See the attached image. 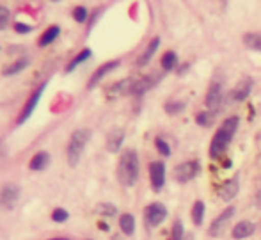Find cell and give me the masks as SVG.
Instances as JSON below:
<instances>
[{"label":"cell","instance_id":"6da1fadb","mask_svg":"<svg viewBox=\"0 0 261 240\" xmlns=\"http://www.w3.org/2000/svg\"><path fill=\"white\" fill-rule=\"evenodd\" d=\"M238 125H240V117L238 116L226 117V119L222 121V125L219 127L217 134L213 135L212 144H210V157H212L213 160H217V158H220L224 155V151L227 150L229 142L233 141L234 134H237Z\"/></svg>","mask_w":261,"mask_h":240},{"label":"cell","instance_id":"7a4b0ae2","mask_svg":"<svg viewBox=\"0 0 261 240\" xmlns=\"http://www.w3.org/2000/svg\"><path fill=\"white\" fill-rule=\"evenodd\" d=\"M139 171H141V162H139V153L135 150H124L121 155L119 164H117V180L123 187H134L139 180Z\"/></svg>","mask_w":261,"mask_h":240},{"label":"cell","instance_id":"3957f363","mask_svg":"<svg viewBox=\"0 0 261 240\" xmlns=\"http://www.w3.org/2000/svg\"><path fill=\"white\" fill-rule=\"evenodd\" d=\"M89 141H91V130L89 128H79V130L73 132L71 137H69V142H68V150H66L69 165L75 167V165L79 164L80 157H82L84 150H86V146Z\"/></svg>","mask_w":261,"mask_h":240},{"label":"cell","instance_id":"277c9868","mask_svg":"<svg viewBox=\"0 0 261 240\" xmlns=\"http://www.w3.org/2000/svg\"><path fill=\"white\" fill-rule=\"evenodd\" d=\"M46 87H48V80H46V82H43L39 87H36L34 93L29 96V100L25 102V107L21 109L20 116H18V119H16V125H18V127H21V125H23L25 121L31 119V116L34 114L36 107L39 105V102H41L43 94H45V89H46Z\"/></svg>","mask_w":261,"mask_h":240},{"label":"cell","instance_id":"5b68a950","mask_svg":"<svg viewBox=\"0 0 261 240\" xmlns=\"http://www.w3.org/2000/svg\"><path fill=\"white\" fill-rule=\"evenodd\" d=\"M201 171V164L199 160H189L183 162V164L176 165L174 169V180L178 183H189L199 175Z\"/></svg>","mask_w":261,"mask_h":240},{"label":"cell","instance_id":"8992f818","mask_svg":"<svg viewBox=\"0 0 261 240\" xmlns=\"http://www.w3.org/2000/svg\"><path fill=\"white\" fill-rule=\"evenodd\" d=\"M162 79H164V73H149V75H146V77H141V79H137L134 82L130 94L141 98V96L148 93L149 89H153L155 86H158Z\"/></svg>","mask_w":261,"mask_h":240},{"label":"cell","instance_id":"52a82bcc","mask_svg":"<svg viewBox=\"0 0 261 240\" xmlns=\"http://www.w3.org/2000/svg\"><path fill=\"white\" fill-rule=\"evenodd\" d=\"M165 219H167V208L162 203H151L144 208V223L148 224V228L160 226Z\"/></svg>","mask_w":261,"mask_h":240},{"label":"cell","instance_id":"ba28073f","mask_svg":"<svg viewBox=\"0 0 261 240\" xmlns=\"http://www.w3.org/2000/svg\"><path fill=\"white\" fill-rule=\"evenodd\" d=\"M252 87H254V80L251 77H245L242 79L237 86L231 89V93L227 94L226 102L227 103H240V102H245L249 98V94L252 93Z\"/></svg>","mask_w":261,"mask_h":240},{"label":"cell","instance_id":"9c48e42d","mask_svg":"<svg viewBox=\"0 0 261 240\" xmlns=\"http://www.w3.org/2000/svg\"><path fill=\"white\" fill-rule=\"evenodd\" d=\"M20 187L16 183H7L0 189V208L13 210L20 199Z\"/></svg>","mask_w":261,"mask_h":240},{"label":"cell","instance_id":"30bf717a","mask_svg":"<svg viewBox=\"0 0 261 240\" xmlns=\"http://www.w3.org/2000/svg\"><path fill=\"white\" fill-rule=\"evenodd\" d=\"M204 103H206V109L212 110V112H219L220 107H222L224 103V89H222V84L220 82H213L212 86H210L208 89V94H206V100H204Z\"/></svg>","mask_w":261,"mask_h":240},{"label":"cell","instance_id":"8fae6325","mask_svg":"<svg viewBox=\"0 0 261 240\" xmlns=\"http://www.w3.org/2000/svg\"><path fill=\"white\" fill-rule=\"evenodd\" d=\"M234 212H237V208H234L233 205L227 206L226 210H222V213H220V215L217 217L212 224H210V230H208L210 237H220V235H222V231H224V228L227 226V223L233 219Z\"/></svg>","mask_w":261,"mask_h":240},{"label":"cell","instance_id":"7c38bea8","mask_svg":"<svg viewBox=\"0 0 261 240\" xmlns=\"http://www.w3.org/2000/svg\"><path fill=\"white\" fill-rule=\"evenodd\" d=\"M149 182H151L153 190L158 192L165 185V164L164 162H151L149 164Z\"/></svg>","mask_w":261,"mask_h":240},{"label":"cell","instance_id":"4fadbf2b","mask_svg":"<svg viewBox=\"0 0 261 240\" xmlns=\"http://www.w3.org/2000/svg\"><path fill=\"white\" fill-rule=\"evenodd\" d=\"M119 64H121L119 61H109V62H105V64H101L100 68L94 71V75L89 79V82H87V89H94V87H96L107 75H110L114 69L119 68Z\"/></svg>","mask_w":261,"mask_h":240},{"label":"cell","instance_id":"5bb4252c","mask_svg":"<svg viewBox=\"0 0 261 240\" xmlns=\"http://www.w3.org/2000/svg\"><path fill=\"white\" fill-rule=\"evenodd\" d=\"M238 192H240V178H238V175H237L222 183V187L219 189V196L224 201H233L238 196Z\"/></svg>","mask_w":261,"mask_h":240},{"label":"cell","instance_id":"9a60e30c","mask_svg":"<svg viewBox=\"0 0 261 240\" xmlns=\"http://www.w3.org/2000/svg\"><path fill=\"white\" fill-rule=\"evenodd\" d=\"M124 137H126V134H124L123 128H114V130H110L109 137H107V151L117 153V151L121 150V146H123Z\"/></svg>","mask_w":261,"mask_h":240},{"label":"cell","instance_id":"2e32d148","mask_svg":"<svg viewBox=\"0 0 261 240\" xmlns=\"http://www.w3.org/2000/svg\"><path fill=\"white\" fill-rule=\"evenodd\" d=\"M256 231V226L251 223V221H240V223L234 224V228L231 230V235H233L234 240H244L252 237Z\"/></svg>","mask_w":261,"mask_h":240},{"label":"cell","instance_id":"e0dca14e","mask_svg":"<svg viewBox=\"0 0 261 240\" xmlns=\"http://www.w3.org/2000/svg\"><path fill=\"white\" fill-rule=\"evenodd\" d=\"M31 66V59L29 57H20L16 59V61H13L9 66H6L2 71L4 77H13V75H18V73H21L25 68H29Z\"/></svg>","mask_w":261,"mask_h":240},{"label":"cell","instance_id":"ac0fdd59","mask_svg":"<svg viewBox=\"0 0 261 240\" xmlns=\"http://www.w3.org/2000/svg\"><path fill=\"white\" fill-rule=\"evenodd\" d=\"M158 46H160V38H153L151 41H149V45L146 46V50L142 52V55L137 59V66L139 68H144L146 64H148L149 61H151V57L156 54V50H158Z\"/></svg>","mask_w":261,"mask_h":240},{"label":"cell","instance_id":"d6986e66","mask_svg":"<svg viewBox=\"0 0 261 240\" xmlns=\"http://www.w3.org/2000/svg\"><path fill=\"white\" fill-rule=\"evenodd\" d=\"M91 57H93V50H91V48H84L82 52H79V54H76L75 57L68 62V66H66V73H73L80 64H84L86 61H89Z\"/></svg>","mask_w":261,"mask_h":240},{"label":"cell","instance_id":"ffe728a7","mask_svg":"<svg viewBox=\"0 0 261 240\" xmlns=\"http://www.w3.org/2000/svg\"><path fill=\"white\" fill-rule=\"evenodd\" d=\"M48 164H50V153L48 151H38V153L31 158L29 167H31V171H43V169L48 167Z\"/></svg>","mask_w":261,"mask_h":240},{"label":"cell","instance_id":"44dd1931","mask_svg":"<svg viewBox=\"0 0 261 240\" xmlns=\"http://www.w3.org/2000/svg\"><path fill=\"white\" fill-rule=\"evenodd\" d=\"M59 34H61V27H59V25H50V27L41 34V39H39V46L45 48V46L52 45L55 39L59 38Z\"/></svg>","mask_w":261,"mask_h":240},{"label":"cell","instance_id":"7402d4cb","mask_svg":"<svg viewBox=\"0 0 261 240\" xmlns=\"http://www.w3.org/2000/svg\"><path fill=\"white\" fill-rule=\"evenodd\" d=\"M135 80L134 79H124V80H119L116 82L112 87L109 89V94L110 96H116V94H130L132 91V86H134Z\"/></svg>","mask_w":261,"mask_h":240},{"label":"cell","instance_id":"603a6c76","mask_svg":"<svg viewBox=\"0 0 261 240\" xmlns=\"http://www.w3.org/2000/svg\"><path fill=\"white\" fill-rule=\"evenodd\" d=\"M204 213H206V205H204V201H201V199H197L196 203H194L192 206V221L196 226H201L204 221Z\"/></svg>","mask_w":261,"mask_h":240},{"label":"cell","instance_id":"cb8c5ba5","mask_svg":"<svg viewBox=\"0 0 261 240\" xmlns=\"http://www.w3.org/2000/svg\"><path fill=\"white\" fill-rule=\"evenodd\" d=\"M119 228L124 235H134L135 231V217L132 213H123L119 217Z\"/></svg>","mask_w":261,"mask_h":240},{"label":"cell","instance_id":"d4e9b609","mask_svg":"<svg viewBox=\"0 0 261 240\" xmlns=\"http://www.w3.org/2000/svg\"><path fill=\"white\" fill-rule=\"evenodd\" d=\"M162 68H164V71H172V69L178 66V54L172 50L165 52L164 55H162Z\"/></svg>","mask_w":261,"mask_h":240},{"label":"cell","instance_id":"484cf974","mask_svg":"<svg viewBox=\"0 0 261 240\" xmlns=\"http://www.w3.org/2000/svg\"><path fill=\"white\" fill-rule=\"evenodd\" d=\"M215 112H212V110H203V112H199L196 116V123L199 125V127L203 128H208L212 127L213 123H215Z\"/></svg>","mask_w":261,"mask_h":240},{"label":"cell","instance_id":"4316f807","mask_svg":"<svg viewBox=\"0 0 261 240\" xmlns=\"http://www.w3.org/2000/svg\"><path fill=\"white\" fill-rule=\"evenodd\" d=\"M244 43H245V46L251 48V50L261 52V34H258V32H249V34H245Z\"/></svg>","mask_w":261,"mask_h":240},{"label":"cell","instance_id":"83f0119b","mask_svg":"<svg viewBox=\"0 0 261 240\" xmlns=\"http://www.w3.org/2000/svg\"><path fill=\"white\" fill-rule=\"evenodd\" d=\"M87 18H89V11H87L86 6H76L75 9H73V20H75L76 23H86Z\"/></svg>","mask_w":261,"mask_h":240},{"label":"cell","instance_id":"f1b7e54d","mask_svg":"<svg viewBox=\"0 0 261 240\" xmlns=\"http://www.w3.org/2000/svg\"><path fill=\"white\" fill-rule=\"evenodd\" d=\"M98 212L103 217H114L117 215V206L112 205V203H100L98 205Z\"/></svg>","mask_w":261,"mask_h":240},{"label":"cell","instance_id":"f546056e","mask_svg":"<svg viewBox=\"0 0 261 240\" xmlns=\"http://www.w3.org/2000/svg\"><path fill=\"white\" fill-rule=\"evenodd\" d=\"M187 107L185 102H167L165 103V112L171 114V116H174V114H179L183 112Z\"/></svg>","mask_w":261,"mask_h":240},{"label":"cell","instance_id":"4dcf8cb0","mask_svg":"<svg viewBox=\"0 0 261 240\" xmlns=\"http://www.w3.org/2000/svg\"><path fill=\"white\" fill-rule=\"evenodd\" d=\"M183 235H185V228H183V223L179 219L174 221L171 230V238L172 240H183Z\"/></svg>","mask_w":261,"mask_h":240},{"label":"cell","instance_id":"1f68e13d","mask_svg":"<svg viewBox=\"0 0 261 240\" xmlns=\"http://www.w3.org/2000/svg\"><path fill=\"white\" fill-rule=\"evenodd\" d=\"M155 146H156L158 153H160L162 157H171V146H169V144L165 142L162 137H156L155 139Z\"/></svg>","mask_w":261,"mask_h":240},{"label":"cell","instance_id":"d6a6232c","mask_svg":"<svg viewBox=\"0 0 261 240\" xmlns=\"http://www.w3.org/2000/svg\"><path fill=\"white\" fill-rule=\"evenodd\" d=\"M11 20V11L6 6H0V31L7 29V23Z\"/></svg>","mask_w":261,"mask_h":240},{"label":"cell","instance_id":"836d02e7","mask_svg":"<svg viewBox=\"0 0 261 240\" xmlns=\"http://www.w3.org/2000/svg\"><path fill=\"white\" fill-rule=\"evenodd\" d=\"M52 219H54V223H66V221L69 219L68 210H64V208H55L54 212H52Z\"/></svg>","mask_w":261,"mask_h":240},{"label":"cell","instance_id":"e575fe53","mask_svg":"<svg viewBox=\"0 0 261 240\" xmlns=\"http://www.w3.org/2000/svg\"><path fill=\"white\" fill-rule=\"evenodd\" d=\"M14 32H18V34H31L32 25L23 23V21H16V23H14Z\"/></svg>","mask_w":261,"mask_h":240},{"label":"cell","instance_id":"d590c367","mask_svg":"<svg viewBox=\"0 0 261 240\" xmlns=\"http://www.w3.org/2000/svg\"><path fill=\"white\" fill-rule=\"evenodd\" d=\"M101 13H103V11H101V9H98V11H94V13H93V16H91V23H89V29H87V32H89L91 29H93V25L98 21V18H100V14H101Z\"/></svg>","mask_w":261,"mask_h":240},{"label":"cell","instance_id":"8d00e7d4","mask_svg":"<svg viewBox=\"0 0 261 240\" xmlns=\"http://www.w3.org/2000/svg\"><path fill=\"white\" fill-rule=\"evenodd\" d=\"M189 69H190V64H189V62H183V64L178 68V77H185Z\"/></svg>","mask_w":261,"mask_h":240},{"label":"cell","instance_id":"74e56055","mask_svg":"<svg viewBox=\"0 0 261 240\" xmlns=\"http://www.w3.org/2000/svg\"><path fill=\"white\" fill-rule=\"evenodd\" d=\"M7 157V146H6V142L0 139V158H6Z\"/></svg>","mask_w":261,"mask_h":240},{"label":"cell","instance_id":"f35d334b","mask_svg":"<svg viewBox=\"0 0 261 240\" xmlns=\"http://www.w3.org/2000/svg\"><path fill=\"white\" fill-rule=\"evenodd\" d=\"M254 205L256 208H261V189L256 192V198H254Z\"/></svg>","mask_w":261,"mask_h":240},{"label":"cell","instance_id":"ab89813d","mask_svg":"<svg viewBox=\"0 0 261 240\" xmlns=\"http://www.w3.org/2000/svg\"><path fill=\"white\" fill-rule=\"evenodd\" d=\"M231 164H233V162H231L229 158H226V162H222V167L227 169V167H231Z\"/></svg>","mask_w":261,"mask_h":240},{"label":"cell","instance_id":"60d3db41","mask_svg":"<svg viewBox=\"0 0 261 240\" xmlns=\"http://www.w3.org/2000/svg\"><path fill=\"white\" fill-rule=\"evenodd\" d=\"M100 228H101V230H103V231H109V230H110L109 224H105V223H100Z\"/></svg>","mask_w":261,"mask_h":240},{"label":"cell","instance_id":"b9f144b4","mask_svg":"<svg viewBox=\"0 0 261 240\" xmlns=\"http://www.w3.org/2000/svg\"><path fill=\"white\" fill-rule=\"evenodd\" d=\"M52 240H68V238H52Z\"/></svg>","mask_w":261,"mask_h":240}]
</instances>
